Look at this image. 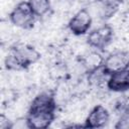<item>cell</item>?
Returning <instances> with one entry per match:
<instances>
[{"label": "cell", "mask_w": 129, "mask_h": 129, "mask_svg": "<svg viewBox=\"0 0 129 129\" xmlns=\"http://www.w3.org/2000/svg\"><path fill=\"white\" fill-rule=\"evenodd\" d=\"M57 104L54 94L45 91L37 94L31 101L25 118L26 126L30 129L48 128L55 119Z\"/></svg>", "instance_id": "cell-1"}, {"label": "cell", "mask_w": 129, "mask_h": 129, "mask_svg": "<svg viewBox=\"0 0 129 129\" xmlns=\"http://www.w3.org/2000/svg\"><path fill=\"white\" fill-rule=\"evenodd\" d=\"M40 56V52L33 46L19 43L10 47L5 57L4 66L8 71H23L37 62Z\"/></svg>", "instance_id": "cell-2"}, {"label": "cell", "mask_w": 129, "mask_h": 129, "mask_svg": "<svg viewBox=\"0 0 129 129\" xmlns=\"http://www.w3.org/2000/svg\"><path fill=\"white\" fill-rule=\"evenodd\" d=\"M10 22L22 29H31L37 19L28 1L19 2L8 15Z\"/></svg>", "instance_id": "cell-3"}, {"label": "cell", "mask_w": 129, "mask_h": 129, "mask_svg": "<svg viewBox=\"0 0 129 129\" xmlns=\"http://www.w3.org/2000/svg\"><path fill=\"white\" fill-rule=\"evenodd\" d=\"M113 37L114 30L112 26L105 23L102 26L89 31L87 35V43L93 48L102 50L112 42Z\"/></svg>", "instance_id": "cell-4"}, {"label": "cell", "mask_w": 129, "mask_h": 129, "mask_svg": "<svg viewBox=\"0 0 129 129\" xmlns=\"http://www.w3.org/2000/svg\"><path fill=\"white\" fill-rule=\"evenodd\" d=\"M101 67L108 77L113 73L129 69V53L123 50L114 51L102 61Z\"/></svg>", "instance_id": "cell-5"}, {"label": "cell", "mask_w": 129, "mask_h": 129, "mask_svg": "<svg viewBox=\"0 0 129 129\" xmlns=\"http://www.w3.org/2000/svg\"><path fill=\"white\" fill-rule=\"evenodd\" d=\"M92 22L93 20L90 12L86 8H83V9H80L70 19L68 23V28L74 35L81 36L88 33V31L91 28Z\"/></svg>", "instance_id": "cell-6"}, {"label": "cell", "mask_w": 129, "mask_h": 129, "mask_svg": "<svg viewBox=\"0 0 129 129\" xmlns=\"http://www.w3.org/2000/svg\"><path fill=\"white\" fill-rule=\"evenodd\" d=\"M109 120H110L109 111L102 105H96L92 108V110L86 117L83 127L90 129L102 128L109 122Z\"/></svg>", "instance_id": "cell-7"}, {"label": "cell", "mask_w": 129, "mask_h": 129, "mask_svg": "<svg viewBox=\"0 0 129 129\" xmlns=\"http://www.w3.org/2000/svg\"><path fill=\"white\" fill-rule=\"evenodd\" d=\"M107 89L115 93L129 91V69L111 74L106 82Z\"/></svg>", "instance_id": "cell-8"}, {"label": "cell", "mask_w": 129, "mask_h": 129, "mask_svg": "<svg viewBox=\"0 0 129 129\" xmlns=\"http://www.w3.org/2000/svg\"><path fill=\"white\" fill-rule=\"evenodd\" d=\"M28 3L37 18L45 16L51 10L50 0H28Z\"/></svg>", "instance_id": "cell-9"}, {"label": "cell", "mask_w": 129, "mask_h": 129, "mask_svg": "<svg viewBox=\"0 0 129 129\" xmlns=\"http://www.w3.org/2000/svg\"><path fill=\"white\" fill-rule=\"evenodd\" d=\"M101 6H102V11H103V17L104 18H110L113 16L120 4L122 3V0H97Z\"/></svg>", "instance_id": "cell-10"}]
</instances>
